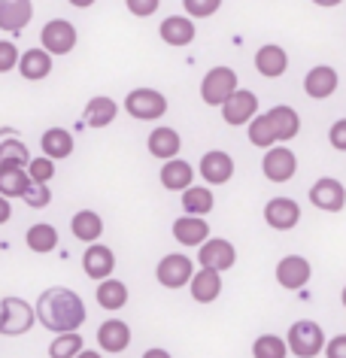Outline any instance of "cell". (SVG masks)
<instances>
[{
    "mask_svg": "<svg viewBox=\"0 0 346 358\" xmlns=\"http://www.w3.org/2000/svg\"><path fill=\"white\" fill-rule=\"evenodd\" d=\"M125 6L131 10V15H137V19H149V15L158 13L161 0H125Z\"/></svg>",
    "mask_w": 346,
    "mask_h": 358,
    "instance_id": "cell-42",
    "label": "cell"
},
{
    "mask_svg": "<svg viewBox=\"0 0 346 358\" xmlns=\"http://www.w3.org/2000/svg\"><path fill=\"white\" fill-rule=\"evenodd\" d=\"M264 222L273 231H291L301 222V203L291 198H271L264 203Z\"/></svg>",
    "mask_w": 346,
    "mask_h": 358,
    "instance_id": "cell-15",
    "label": "cell"
},
{
    "mask_svg": "<svg viewBox=\"0 0 346 358\" xmlns=\"http://www.w3.org/2000/svg\"><path fill=\"white\" fill-rule=\"evenodd\" d=\"M125 110L137 122H155L167 113V97L161 92H155V88H134L125 97Z\"/></svg>",
    "mask_w": 346,
    "mask_h": 358,
    "instance_id": "cell-5",
    "label": "cell"
},
{
    "mask_svg": "<svg viewBox=\"0 0 346 358\" xmlns=\"http://www.w3.org/2000/svg\"><path fill=\"white\" fill-rule=\"evenodd\" d=\"M115 115H119V103L113 97H92L85 106V124L88 128H106Z\"/></svg>",
    "mask_w": 346,
    "mask_h": 358,
    "instance_id": "cell-28",
    "label": "cell"
},
{
    "mask_svg": "<svg viewBox=\"0 0 346 358\" xmlns=\"http://www.w3.org/2000/svg\"><path fill=\"white\" fill-rule=\"evenodd\" d=\"M277 285L286 292H301L304 285L313 280V264L304 255H286L277 262Z\"/></svg>",
    "mask_w": 346,
    "mask_h": 358,
    "instance_id": "cell-9",
    "label": "cell"
},
{
    "mask_svg": "<svg viewBox=\"0 0 346 358\" xmlns=\"http://www.w3.org/2000/svg\"><path fill=\"white\" fill-rule=\"evenodd\" d=\"M198 173L203 176L207 185H225L231 176H234V158L222 149H210L203 152L201 164H198Z\"/></svg>",
    "mask_w": 346,
    "mask_h": 358,
    "instance_id": "cell-13",
    "label": "cell"
},
{
    "mask_svg": "<svg viewBox=\"0 0 346 358\" xmlns=\"http://www.w3.org/2000/svg\"><path fill=\"white\" fill-rule=\"evenodd\" d=\"M212 207H216V198H212V192L207 189V185H192V189L182 192V210L185 216H207V213H212Z\"/></svg>",
    "mask_w": 346,
    "mask_h": 358,
    "instance_id": "cell-29",
    "label": "cell"
},
{
    "mask_svg": "<svg viewBox=\"0 0 346 358\" xmlns=\"http://www.w3.org/2000/svg\"><path fill=\"white\" fill-rule=\"evenodd\" d=\"M22 201L28 203V207H34V210H43V207H49V203H52V192H49V185L31 182V189L24 192Z\"/></svg>",
    "mask_w": 346,
    "mask_h": 358,
    "instance_id": "cell-40",
    "label": "cell"
},
{
    "mask_svg": "<svg viewBox=\"0 0 346 358\" xmlns=\"http://www.w3.org/2000/svg\"><path fill=\"white\" fill-rule=\"evenodd\" d=\"M34 19L31 0H0V31L22 34Z\"/></svg>",
    "mask_w": 346,
    "mask_h": 358,
    "instance_id": "cell-18",
    "label": "cell"
},
{
    "mask_svg": "<svg viewBox=\"0 0 346 358\" xmlns=\"http://www.w3.org/2000/svg\"><path fill=\"white\" fill-rule=\"evenodd\" d=\"M161 185L167 192H185V189H192L194 185V167L189 164V161H182V158H173V161H164V167H161Z\"/></svg>",
    "mask_w": 346,
    "mask_h": 358,
    "instance_id": "cell-23",
    "label": "cell"
},
{
    "mask_svg": "<svg viewBox=\"0 0 346 358\" xmlns=\"http://www.w3.org/2000/svg\"><path fill=\"white\" fill-rule=\"evenodd\" d=\"M70 3H73V6H79V10H88V6H92L94 0H70Z\"/></svg>",
    "mask_w": 346,
    "mask_h": 358,
    "instance_id": "cell-49",
    "label": "cell"
},
{
    "mask_svg": "<svg viewBox=\"0 0 346 358\" xmlns=\"http://www.w3.org/2000/svg\"><path fill=\"white\" fill-rule=\"evenodd\" d=\"M24 243H28L31 252L46 255V252H52V249H58V228L55 225H46V222H37V225L28 228V234H24Z\"/></svg>",
    "mask_w": 346,
    "mask_h": 358,
    "instance_id": "cell-31",
    "label": "cell"
},
{
    "mask_svg": "<svg viewBox=\"0 0 346 358\" xmlns=\"http://www.w3.org/2000/svg\"><path fill=\"white\" fill-rule=\"evenodd\" d=\"M31 189V176L24 167H0V194L3 198H24Z\"/></svg>",
    "mask_w": 346,
    "mask_h": 358,
    "instance_id": "cell-33",
    "label": "cell"
},
{
    "mask_svg": "<svg viewBox=\"0 0 346 358\" xmlns=\"http://www.w3.org/2000/svg\"><path fill=\"white\" fill-rule=\"evenodd\" d=\"M194 273H198V271H194L192 258H189V255H182V252L164 255L161 262H158V267H155V280L161 282L164 289H171V292L182 289V285H189Z\"/></svg>",
    "mask_w": 346,
    "mask_h": 358,
    "instance_id": "cell-6",
    "label": "cell"
},
{
    "mask_svg": "<svg viewBox=\"0 0 346 358\" xmlns=\"http://www.w3.org/2000/svg\"><path fill=\"white\" fill-rule=\"evenodd\" d=\"M286 343H289V352L295 358H319L325 352V331L319 322L313 319H298L295 325L289 328L286 334Z\"/></svg>",
    "mask_w": 346,
    "mask_h": 358,
    "instance_id": "cell-2",
    "label": "cell"
},
{
    "mask_svg": "<svg viewBox=\"0 0 346 358\" xmlns=\"http://www.w3.org/2000/svg\"><path fill=\"white\" fill-rule=\"evenodd\" d=\"M28 176H31V182L49 185V179L55 176V161H52V158H46V155H40V158H31V164H28Z\"/></svg>",
    "mask_w": 346,
    "mask_h": 358,
    "instance_id": "cell-38",
    "label": "cell"
},
{
    "mask_svg": "<svg viewBox=\"0 0 346 358\" xmlns=\"http://www.w3.org/2000/svg\"><path fill=\"white\" fill-rule=\"evenodd\" d=\"M146 146H149V152H152L155 158L173 161L176 155H180V149H182V137L173 128H152Z\"/></svg>",
    "mask_w": 346,
    "mask_h": 358,
    "instance_id": "cell-25",
    "label": "cell"
},
{
    "mask_svg": "<svg viewBox=\"0 0 346 358\" xmlns=\"http://www.w3.org/2000/svg\"><path fill=\"white\" fill-rule=\"evenodd\" d=\"M325 358H346V334H334L325 343Z\"/></svg>",
    "mask_w": 346,
    "mask_h": 358,
    "instance_id": "cell-44",
    "label": "cell"
},
{
    "mask_svg": "<svg viewBox=\"0 0 346 358\" xmlns=\"http://www.w3.org/2000/svg\"><path fill=\"white\" fill-rule=\"evenodd\" d=\"M34 310H37V325H43L46 331H55V334H73L88 319L82 298L73 289H64V285L46 289L37 298Z\"/></svg>",
    "mask_w": 346,
    "mask_h": 358,
    "instance_id": "cell-1",
    "label": "cell"
},
{
    "mask_svg": "<svg viewBox=\"0 0 346 358\" xmlns=\"http://www.w3.org/2000/svg\"><path fill=\"white\" fill-rule=\"evenodd\" d=\"M252 358H289V343L280 334H261L252 343Z\"/></svg>",
    "mask_w": 346,
    "mask_h": 358,
    "instance_id": "cell-35",
    "label": "cell"
},
{
    "mask_svg": "<svg viewBox=\"0 0 346 358\" xmlns=\"http://www.w3.org/2000/svg\"><path fill=\"white\" fill-rule=\"evenodd\" d=\"M97 346L103 349V352H125L131 346V325L122 319H106L101 322V328H97Z\"/></svg>",
    "mask_w": 346,
    "mask_h": 358,
    "instance_id": "cell-17",
    "label": "cell"
},
{
    "mask_svg": "<svg viewBox=\"0 0 346 358\" xmlns=\"http://www.w3.org/2000/svg\"><path fill=\"white\" fill-rule=\"evenodd\" d=\"M310 3L322 6V10H334V6H340V3H343V0H310Z\"/></svg>",
    "mask_w": 346,
    "mask_h": 358,
    "instance_id": "cell-47",
    "label": "cell"
},
{
    "mask_svg": "<svg viewBox=\"0 0 346 358\" xmlns=\"http://www.w3.org/2000/svg\"><path fill=\"white\" fill-rule=\"evenodd\" d=\"M143 358H173L167 349H161V346H149L146 352H143Z\"/></svg>",
    "mask_w": 346,
    "mask_h": 358,
    "instance_id": "cell-46",
    "label": "cell"
},
{
    "mask_svg": "<svg viewBox=\"0 0 346 358\" xmlns=\"http://www.w3.org/2000/svg\"><path fill=\"white\" fill-rule=\"evenodd\" d=\"M40 43L49 55H67V52H73V46H76V28L64 19H52L43 24Z\"/></svg>",
    "mask_w": 346,
    "mask_h": 358,
    "instance_id": "cell-12",
    "label": "cell"
},
{
    "mask_svg": "<svg viewBox=\"0 0 346 358\" xmlns=\"http://www.w3.org/2000/svg\"><path fill=\"white\" fill-rule=\"evenodd\" d=\"M31 155L22 140H0V167H24L28 170Z\"/></svg>",
    "mask_w": 346,
    "mask_h": 358,
    "instance_id": "cell-36",
    "label": "cell"
},
{
    "mask_svg": "<svg viewBox=\"0 0 346 358\" xmlns=\"http://www.w3.org/2000/svg\"><path fill=\"white\" fill-rule=\"evenodd\" d=\"M19 61H22V55H19V49H15V43L0 40V73H10V70H15V67H19Z\"/></svg>",
    "mask_w": 346,
    "mask_h": 358,
    "instance_id": "cell-41",
    "label": "cell"
},
{
    "mask_svg": "<svg viewBox=\"0 0 346 358\" xmlns=\"http://www.w3.org/2000/svg\"><path fill=\"white\" fill-rule=\"evenodd\" d=\"M173 240L180 246L201 249L210 240V225L201 216H180L173 222Z\"/></svg>",
    "mask_w": 346,
    "mask_h": 358,
    "instance_id": "cell-19",
    "label": "cell"
},
{
    "mask_svg": "<svg viewBox=\"0 0 346 358\" xmlns=\"http://www.w3.org/2000/svg\"><path fill=\"white\" fill-rule=\"evenodd\" d=\"M222 0H182V10L189 13V19H210L216 15Z\"/></svg>",
    "mask_w": 346,
    "mask_h": 358,
    "instance_id": "cell-39",
    "label": "cell"
},
{
    "mask_svg": "<svg viewBox=\"0 0 346 358\" xmlns=\"http://www.w3.org/2000/svg\"><path fill=\"white\" fill-rule=\"evenodd\" d=\"M37 325V310L22 298H3L0 301V334L3 337H22Z\"/></svg>",
    "mask_w": 346,
    "mask_h": 358,
    "instance_id": "cell-3",
    "label": "cell"
},
{
    "mask_svg": "<svg viewBox=\"0 0 346 358\" xmlns=\"http://www.w3.org/2000/svg\"><path fill=\"white\" fill-rule=\"evenodd\" d=\"M268 119L273 124V134H277L280 146H282V143H289V140H295L298 134H301V115H298L295 106L277 103L273 110H268Z\"/></svg>",
    "mask_w": 346,
    "mask_h": 358,
    "instance_id": "cell-20",
    "label": "cell"
},
{
    "mask_svg": "<svg viewBox=\"0 0 346 358\" xmlns=\"http://www.w3.org/2000/svg\"><path fill=\"white\" fill-rule=\"evenodd\" d=\"M337 85H340V76H337L331 64H316L304 76V94L310 101H328L337 92Z\"/></svg>",
    "mask_w": 346,
    "mask_h": 358,
    "instance_id": "cell-14",
    "label": "cell"
},
{
    "mask_svg": "<svg viewBox=\"0 0 346 358\" xmlns=\"http://www.w3.org/2000/svg\"><path fill=\"white\" fill-rule=\"evenodd\" d=\"M82 271H85L88 280H97V282L110 280L113 271H115L113 249L103 246V243H92V246L85 249V255H82Z\"/></svg>",
    "mask_w": 346,
    "mask_h": 358,
    "instance_id": "cell-16",
    "label": "cell"
},
{
    "mask_svg": "<svg viewBox=\"0 0 346 358\" xmlns=\"http://www.w3.org/2000/svg\"><path fill=\"white\" fill-rule=\"evenodd\" d=\"M246 134H250V143L252 146H259V149H273V146H280L277 143V134H273V124L268 119V113H259L255 119L250 122V128H246Z\"/></svg>",
    "mask_w": 346,
    "mask_h": 358,
    "instance_id": "cell-34",
    "label": "cell"
},
{
    "mask_svg": "<svg viewBox=\"0 0 346 358\" xmlns=\"http://www.w3.org/2000/svg\"><path fill=\"white\" fill-rule=\"evenodd\" d=\"M198 264L203 271H216V273H225L237 264V249L231 240L225 237H210L207 243L198 249Z\"/></svg>",
    "mask_w": 346,
    "mask_h": 358,
    "instance_id": "cell-8",
    "label": "cell"
},
{
    "mask_svg": "<svg viewBox=\"0 0 346 358\" xmlns=\"http://www.w3.org/2000/svg\"><path fill=\"white\" fill-rule=\"evenodd\" d=\"M307 198L316 210H322V213H340L346 207V185L334 176H322L310 185Z\"/></svg>",
    "mask_w": 346,
    "mask_h": 358,
    "instance_id": "cell-7",
    "label": "cell"
},
{
    "mask_svg": "<svg viewBox=\"0 0 346 358\" xmlns=\"http://www.w3.org/2000/svg\"><path fill=\"white\" fill-rule=\"evenodd\" d=\"M255 70H259L264 79H280L289 70L286 49L277 46V43H268V46H261L259 52H255Z\"/></svg>",
    "mask_w": 346,
    "mask_h": 358,
    "instance_id": "cell-21",
    "label": "cell"
},
{
    "mask_svg": "<svg viewBox=\"0 0 346 358\" xmlns=\"http://www.w3.org/2000/svg\"><path fill=\"white\" fill-rule=\"evenodd\" d=\"M328 146L337 152H346V119H337L331 128H328Z\"/></svg>",
    "mask_w": 346,
    "mask_h": 358,
    "instance_id": "cell-43",
    "label": "cell"
},
{
    "mask_svg": "<svg viewBox=\"0 0 346 358\" xmlns=\"http://www.w3.org/2000/svg\"><path fill=\"white\" fill-rule=\"evenodd\" d=\"M97 303H101L103 310H122L128 303V285L122 280H115V276H110V280H103L101 285H97Z\"/></svg>",
    "mask_w": 346,
    "mask_h": 358,
    "instance_id": "cell-32",
    "label": "cell"
},
{
    "mask_svg": "<svg viewBox=\"0 0 346 358\" xmlns=\"http://www.w3.org/2000/svg\"><path fill=\"white\" fill-rule=\"evenodd\" d=\"M255 115H259V97L250 88H237L234 94L228 97V103L222 106V119L231 128H240V124H250Z\"/></svg>",
    "mask_w": 346,
    "mask_h": 358,
    "instance_id": "cell-10",
    "label": "cell"
},
{
    "mask_svg": "<svg viewBox=\"0 0 346 358\" xmlns=\"http://www.w3.org/2000/svg\"><path fill=\"white\" fill-rule=\"evenodd\" d=\"M158 34H161V40L167 43V46L182 49L194 40L198 28H194V22L189 19V15H167V19L161 22V28H158Z\"/></svg>",
    "mask_w": 346,
    "mask_h": 358,
    "instance_id": "cell-22",
    "label": "cell"
},
{
    "mask_svg": "<svg viewBox=\"0 0 346 358\" xmlns=\"http://www.w3.org/2000/svg\"><path fill=\"white\" fill-rule=\"evenodd\" d=\"M340 303H343V307H346V285H343V292H340Z\"/></svg>",
    "mask_w": 346,
    "mask_h": 358,
    "instance_id": "cell-50",
    "label": "cell"
},
{
    "mask_svg": "<svg viewBox=\"0 0 346 358\" xmlns=\"http://www.w3.org/2000/svg\"><path fill=\"white\" fill-rule=\"evenodd\" d=\"M10 219H13V203H10V198L0 194V225H6Z\"/></svg>",
    "mask_w": 346,
    "mask_h": 358,
    "instance_id": "cell-45",
    "label": "cell"
},
{
    "mask_svg": "<svg viewBox=\"0 0 346 358\" xmlns=\"http://www.w3.org/2000/svg\"><path fill=\"white\" fill-rule=\"evenodd\" d=\"M237 73L231 67L225 64H219V67H212L207 70V76L201 79V101L207 103V106H225L228 103V97L237 92Z\"/></svg>",
    "mask_w": 346,
    "mask_h": 358,
    "instance_id": "cell-4",
    "label": "cell"
},
{
    "mask_svg": "<svg viewBox=\"0 0 346 358\" xmlns=\"http://www.w3.org/2000/svg\"><path fill=\"white\" fill-rule=\"evenodd\" d=\"M192 298L198 301V303H212L222 294V273H216V271H201L192 276Z\"/></svg>",
    "mask_w": 346,
    "mask_h": 358,
    "instance_id": "cell-26",
    "label": "cell"
},
{
    "mask_svg": "<svg viewBox=\"0 0 346 358\" xmlns=\"http://www.w3.org/2000/svg\"><path fill=\"white\" fill-rule=\"evenodd\" d=\"M82 349L85 343L79 337V331H73V334H55V340L49 346V358H76Z\"/></svg>",
    "mask_w": 346,
    "mask_h": 358,
    "instance_id": "cell-37",
    "label": "cell"
},
{
    "mask_svg": "<svg viewBox=\"0 0 346 358\" xmlns=\"http://www.w3.org/2000/svg\"><path fill=\"white\" fill-rule=\"evenodd\" d=\"M70 231H73V237L79 243H97L103 234V219L97 216L94 210H79L73 219H70Z\"/></svg>",
    "mask_w": 346,
    "mask_h": 358,
    "instance_id": "cell-24",
    "label": "cell"
},
{
    "mask_svg": "<svg viewBox=\"0 0 346 358\" xmlns=\"http://www.w3.org/2000/svg\"><path fill=\"white\" fill-rule=\"evenodd\" d=\"M76 358H103L101 352H94V349H82V352H79Z\"/></svg>",
    "mask_w": 346,
    "mask_h": 358,
    "instance_id": "cell-48",
    "label": "cell"
},
{
    "mask_svg": "<svg viewBox=\"0 0 346 358\" xmlns=\"http://www.w3.org/2000/svg\"><path fill=\"white\" fill-rule=\"evenodd\" d=\"M261 173L268 176L271 182H289V179L298 173V155L289 146H273L264 152V158H261Z\"/></svg>",
    "mask_w": 346,
    "mask_h": 358,
    "instance_id": "cell-11",
    "label": "cell"
},
{
    "mask_svg": "<svg viewBox=\"0 0 346 358\" xmlns=\"http://www.w3.org/2000/svg\"><path fill=\"white\" fill-rule=\"evenodd\" d=\"M19 70L24 79H31V83H37V79H46L52 73V55L46 49H28L19 61Z\"/></svg>",
    "mask_w": 346,
    "mask_h": 358,
    "instance_id": "cell-27",
    "label": "cell"
},
{
    "mask_svg": "<svg viewBox=\"0 0 346 358\" xmlns=\"http://www.w3.org/2000/svg\"><path fill=\"white\" fill-rule=\"evenodd\" d=\"M40 146H43V155L58 161V158H67L70 152H73V137H70L67 128H49L46 134H43Z\"/></svg>",
    "mask_w": 346,
    "mask_h": 358,
    "instance_id": "cell-30",
    "label": "cell"
}]
</instances>
